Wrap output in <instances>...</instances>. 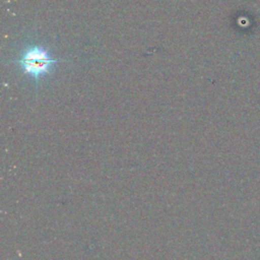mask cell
Segmentation results:
<instances>
[{
  "label": "cell",
  "mask_w": 260,
  "mask_h": 260,
  "mask_svg": "<svg viewBox=\"0 0 260 260\" xmlns=\"http://www.w3.org/2000/svg\"><path fill=\"white\" fill-rule=\"evenodd\" d=\"M56 62H58V60L52 59L48 52L39 46H34L27 49L18 60L23 73L28 74L36 79L49 73L51 65Z\"/></svg>",
  "instance_id": "6da1fadb"
}]
</instances>
